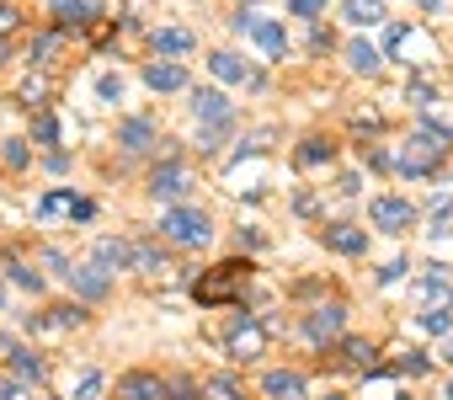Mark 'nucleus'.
Wrapping results in <instances>:
<instances>
[{
	"label": "nucleus",
	"instance_id": "28",
	"mask_svg": "<svg viewBox=\"0 0 453 400\" xmlns=\"http://www.w3.org/2000/svg\"><path fill=\"white\" fill-rule=\"evenodd\" d=\"M33 139H38L43 150H54V144H59V118H54L49 107H38V112H33Z\"/></svg>",
	"mask_w": 453,
	"mask_h": 400
},
{
	"label": "nucleus",
	"instance_id": "16",
	"mask_svg": "<svg viewBox=\"0 0 453 400\" xmlns=\"http://www.w3.org/2000/svg\"><path fill=\"white\" fill-rule=\"evenodd\" d=\"M336 352H342V363H347V368H363V373H384V363H379L373 342H363V336H342V342H336Z\"/></svg>",
	"mask_w": 453,
	"mask_h": 400
},
{
	"label": "nucleus",
	"instance_id": "26",
	"mask_svg": "<svg viewBox=\"0 0 453 400\" xmlns=\"http://www.w3.org/2000/svg\"><path fill=\"white\" fill-rule=\"evenodd\" d=\"M203 400H246V389H241L230 373H208V379H203Z\"/></svg>",
	"mask_w": 453,
	"mask_h": 400
},
{
	"label": "nucleus",
	"instance_id": "25",
	"mask_svg": "<svg viewBox=\"0 0 453 400\" xmlns=\"http://www.w3.org/2000/svg\"><path fill=\"white\" fill-rule=\"evenodd\" d=\"M150 43H155V54H160V59H176V54H192V33H181V27H160V33H155Z\"/></svg>",
	"mask_w": 453,
	"mask_h": 400
},
{
	"label": "nucleus",
	"instance_id": "1",
	"mask_svg": "<svg viewBox=\"0 0 453 400\" xmlns=\"http://www.w3.org/2000/svg\"><path fill=\"white\" fill-rule=\"evenodd\" d=\"M246 283H251V262H219V267H208V273L192 283V299H197L203 310H213V304L241 299Z\"/></svg>",
	"mask_w": 453,
	"mask_h": 400
},
{
	"label": "nucleus",
	"instance_id": "3",
	"mask_svg": "<svg viewBox=\"0 0 453 400\" xmlns=\"http://www.w3.org/2000/svg\"><path fill=\"white\" fill-rule=\"evenodd\" d=\"M342 326H347V304H342V299H331V304H315V310L299 320L304 342H315V347H331V342H342Z\"/></svg>",
	"mask_w": 453,
	"mask_h": 400
},
{
	"label": "nucleus",
	"instance_id": "49",
	"mask_svg": "<svg viewBox=\"0 0 453 400\" xmlns=\"http://www.w3.org/2000/svg\"><path fill=\"white\" fill-rule=\"evenodd\" d=\"M416 6H421V12H437V6H442V0H416Z\"/></svg>",
	"mask_w": 453,
	"mask_h": 400
},
{
	"label": "nucleus",
	"instance_id": "30",
	"mask_svg": "<svg viewBox=\"0 0 453 400\" xmlns=\"http://www.w3.org/2000/svg\"><path fill=\"white\" fill-rule=\"evenodd\" d=\"M6 273H12V283H17V288H27V294H43V273H33L22 257H6Z\"/></svg>",
	"mask_w": 453,
	"mask_h": 400
},
{
	"label": "nucleus",
	"instance_id": "53",
	"mask_svg": "<svg viewBox=\"0 0 453 400\" xmlns=\"http://www.w3.org/2000/svg\"><path fill=\"white\" fill-rule=\"evenodd\" d=\"M0 310H6V294H0Z\"/></svg>",
	"mask_w": 453,
	"mask_h": 400
},
{
	"label": "nucleus",
	"instance_id": "39",
	"mask_svg": "<svg viewBox=\"0 0 453 400\" xmlns=\"http://www.w3.org/2000/svg\"><path fill=\"white\" fill-rule=\"evenodd\" d=\"M288 12H294V17H304V22H320L326 0H288Z\"/></svg>",
	"mask_w": 453,
	"mask_h": 400
},
{
	"label": "nucleus",
	"instance_id": "31",
	"mask_svg": "<svg viewBox=\"0 0 453 400\" xmlns=\"http://www.w3.org/2000/svg\"><path fill=\"white\" fill-rule=\"evenodd\" d=\"M43 96H49V81H43V75H27V81L17 86V102H22L27 112H38V107H43Z\"/></svg>",
	"mask_w": 453,
	"mask_h": 400
},
{
	"label": "nucleus",
	"instance_id": "45",
	"mask_svg": "<svg viewBox=\"0 0 453 400\" xmlns=\"http://www.w3.org/2000/svg\"><path fill=\"white\" fill-rule=\"evenodd\" d=\"M0 400H27V389L17 379H0Z\"/></svg>",
	"mask_w": 453,
	"mask_h": 400
},
{
	"label": "nucleus",
	"instance_id": "17",
	"mask_svg": "<svg viewBox=\"0 0 453 400\" xmlns=\"http://www.w3.org/2000/svg\"><path fill=\"white\" fill-rule=\"evenodd\" d=\"M144 86L150 91H187V70L176 59H155V65H144Z\"/></svg>",
	"mask_w": 453,
	"mask_h": 400
},
{
	"label": "nucleus",
	"instance_id": "15",
	"mask_svg": "<svg viewBox=\"0 0 453 400\" xmlns=\"http://www.w3.org/2000/svg\"><path fill=\"white\" fill-rule=\"evenodd\" d=\"M336 257H363L368 251V230H357V225H326V235H320Z\"/></svg>",
	"mask_w": 453,
	"mask_h": 400
},
{
	"label": "nucleus",
	"instance_id": "19",
	"mask_svg": "<svg viewBox=\"0 0 453 400\" xmlns=\"http://www.w3.org/2000/svg\"><path fill=\"white\" fill-rule=\"evenodd\" d=\"M118 144H123L128 155H144V150L155 144V123H150V118H123V123H118Z\"/></svg>",
	"mask_w": 453,
	"mask_h": 400
},
{
	"label": "nucleus",
	"instance_id": "47",
	"mask_svg": "<svg viewBox=\"0 0 453 400\" xmlns=\"http://www.w3.org/2000/svg\"><path fill=\"white\" fill-rule=\"evenodd\" d=\"M357 187H363V181H357V176H336V192H342V197H352V192H357Z\"/></svg>",
	"mask_w": 453,
	"mask_h": 400
},
{
	"label": "nucleus",
	"instance_id": "41",
	"mask_svg": "<svg viewBox=\"0 0 453 400\" xmlns=\"http://www.w3.org/2000/svg\"><path fill=\"white\" fill-rule=\"evenodd\" d=\"M22 27V12L12 6V0H0V38H6V33H17Z\"/></svg>",
	"mask_w": 453,
	"mask_h": 400
},
{
	"label": "nucleus",
	"instance_id": "14",
	"mask_svg": "<svg viewBox=\"0 0 453 400\" xmlns=\"http://www.w3.org/2000/svg\"><path fill=\"white\" fill-rule=\"evenodd\" d=\"M96 22V6H91V0H59V6H54V27L70 38V33H86Z\"/></svg>",
	"mask_w": 453,
	"mask_h": 400
},
{
	"label": "nucleus",
	"instance_id": "8",
	"mask_svg": "<svg viewBox=\"0 0 453 400\" xmlns=\"http://www.w3.org/2000/svg\"><path fill=\"white\" fill-rule=\"evenodd\" d=\"M65 283H70V288H75L86 304H96V299H107V294H112V273H107L102 262H86V267H75Z\"/></svg>",
	"mask_w": 453,
	"mask_h": 400
},
{
	"label": "nucleus",
	"instance_id": "46",
	"mask_svg": "<svg viewBox=\"0 0 453 400\" xmlns=\"http://www.w3.org/2000/svg\"><path fill=\"white\" fill-rule=\"evenodd\" d=\"M310 43H315V54H326V49H331V43H336V38H331V33H326V27H320V22H315V38H310Z\"/></svg>",
	"mask_w": 453,
	"mask_h": 400
},
{
	"label": "nucleus",
	"instance_id": "51",
	"mask_svg": "<svg viewBox=\"0 0 453 400\" xmlns=\"http://www.w3.org/2000/svg\"><path fill=\"white\" fill-rule=\"evenodd\" d=\"M326 400H347V395H326Z\"/></svg>",
	"mask_w": 453,
	"mask_h": 400
},
{
	"label": "nucleus",
	"instance_id": "11",
	"mask_svg": "<svg viewBox=\"0 0 453 400\" xmlns=\"http://www.w3.org/2000/svg\"><path fill=\"white\" fill-rule=\"evenodd\" d=\"M208 70H213V75H219L224 86H257V81H262V75H257V70H251V65H246L241 54H230V49L208 54Z\"/></svg>",
	"mask_w": 453,
	"mask_h": 400
},
{
	"label": "nucleus",
	"instance_id": "24",
	"mask_svg": "<svg viewBox=\"0 0 453 400\" xmlns=\"http://www.w3.org/2000/svg\"><path fill=\"white\" fill-rule=\"evenodd\" d=\"M75 204H81V197H75L70 187H54V192H43V197H38V214H43V219H59V214H70V219H75Z\"/></svg>",
	"mask_w": 453,
	"mask_h": 400
},
{
	"label": "nucleus",
	"instance_id": "10",
	"mask_svg": "<svg viewBox=\"0 0 453 400\" xmlns=\"http://www.w3.org/2000/svg\"><path fill=\"white\" fill-rule=\"evenodd\" d=\"M267 59H283L288 54V27L278 22V17H251V33H246Z\"/></svg>",
	"mask_w": 453,
	"mask_h": 400
},
{
	"label": "nucleus",
	"instance_id": "23",
	"mask_svg": "<svg viewBox=\"0 0 453 400\" xmlns=\"http://www.w3.org/2000/svg\"><path fill=\"white\" fill-rule=\"evenodd\" d=\"M96 262L107 267V273H123V267H134V241H96Z\"/></svg>",
	"mask_w": 453,
	"mask_h": 400
},
{
	"label": "nucleus",
	"instance_id": "37",
	"mask_svg": "<svg viewBox=\"0 0 453 400\" xmlns=\"http://www.w3.org/2000/svg\"><path fill=\"white\" fill-rule=\"evenodd\" d=\"M96 395H102V373H96V368H86V373L75 379V400H96Z\"/></svg>",
	"mask_w": 453,
	"mask_h": 400
},
{
	"label": "nucleus",
	"instance_id": "54",
	"mask_svg": "<svg viewBox=\"0 0 453 400\" xmlns=\"http://www.w3.org/2000/svg\"><path fill=\"white\" fill-rule=\"evenodd\" d=\"M54 6H59V0H54Z\"/></svg>",
	"mask_w": 453,
	"mask_h": 400
},
{
	"label": "nucleus",
	"instance_id": "34",
	"mask_svg": "<svg viewBox=\"0 0 453 400\" xmlns=\"http://www.w3.org/2000/svg\"><path fill=\"white\" fill-rule=\"evenodd\" d=\"M0 160H6L12 171H27V160H33V150H27V139H6V144H0Z\"/></svg>",
	"mask_w": 453,
	"mask_h": 400
},
{
	"label": "nucleus",
	"instance_id": "40",
	"mask_svg": "<svg viewBox=\"0 0 453 400\" xmlns=\"http://www.w3.org/2000/svg\"><path fill=\"white\" fill-rule=\"evenodd\" d=\"M405 38H411V27L389 22V27H384V54H400V49H405Z\"/></svg>",
	"mask_w": 453,
	"mask_h": 400
},
{
	"label": "nucleus",
	"instance_id": "50",
	"mask_svg": "<svg viewBox=\"0 0 453 400\" xmlns=\"http://www.w3.org/2000/svg\"><path fill=\"white\" fill-rule=\"evenodd\" d=\"M448 363H453V336H448Z\"/></svg>",
	"mask_w": 453,
	"mask_h": 400
},
{
	"label": "nucleus",
	"instance_id": "4",
	"mask_svg": "<svg viewBox=\"0 0 453 400\" xmlns=\"http://www.w3.org/2000/svg\"><path fill=\"white\" fill-rule=\"evenodd\" d=\"M187 192H192V171H187L176 155H171V160H160V165L150 171V197H165V204L176 209Z\"/></svg>",
	"mask_w": 453,
	"mask_h": 400
},
{
	"label": "nucleus",
	"instance_id": "18",
	"mask_svg": "<svg viewBox=\"0 0 453 400\" xmlns=\"http://www.w3.org/2000/svg\"><path fill=\"white\" fill-rule=\"evenodd\" d=\"M342 54H347V70L352 75H379V65H384V49H373L368 38H352Z\"/></svg>",
	"mask_w": 453,
	"mask_h": 400
},
{
	"label": "nucleus",
	"instance_id": "29",
	"mask_svg": "<svg viewBox=\"0 0 453 400\" xmlns=\"http://www.w3.org/2000/svg\"><path fill=\"white\" fill-rule=\"evenodd\" d=\"M134 273H165V251L150 241H134Z\"/></svg>",
	"mask_w": 453,
	"mask_h": 400
},
{
	"label": "nucleus",
	"instance_id": "13",
	"mask_svg": "<svg viewBox=\"0 0 453 400\" xmlns=\"http://www.w3.org/2000/svg\"><path fill=\"white\" fill-rule=\"evenodd\" d=\"M262 395H267V400H304L310 384H304V373H294V368H273V373H262Z\"/></svg>",
	"mask_w": 453,
	"mask_h": 400
},
{
	"label": "nucleus",
	"instance_id": "5",
	"mask_svg": "<svg viewBox=\"0 0 453 400\" xmlns=\"http://www.w3.org/2000/svg\"><path fill=\"white\" fill-rule=\"evenodd\" d=\"M368 219H373V230H384V235H400V230H411L416 225V204H405V197H373L368 204Z\"/></svg>",
	"mask_w": 453,
	"mask_h": 400
},
{
	"label": "nucleus",
	"instance_id": "12",
	"mask_svg": "<svg viewBox=\"0 0 453 400\" xmlns=\"http://www.w3.org/2000/svg\"><path fill=\"white\" fill-rule=\"evenodd\" d=\"M187 107H192V118H197V123L235 118V112H230V96H224L219 86H192V102H187Z\"/></svg>",
	"mask_w": 453,
	"mask_h": 400
},
{
	"label": "nucleus",
	"instance_id": "42",
	"mask_svg": "<svg viewBox=\"0 0 453 400\" xmlns=\"http://www.w3.org/2000/svg\"><path fill=\"white\" fill-rule=\"evenodd\" d=\"M400 278H405V262H400V257H395V262H384V267H379V288H395V283H400Z\"/></svg>",
	"mask_w": 453,
	"mask_h": 400
},
{
	"label": "nucleus",
	"instance_id": "48",
	"mask_svg": "<svg viewBox=\"0 0 453 400\" xmlns=\"http://www.w3.org/2000/svg\"><path fill=\"white\" fill-rule=\"evenodd\" d=\"M0 65H12V43L6 38H0Z\"/></svg>",
	"mask_w": 453,
	"mask_h": 400
},
{
	"label": "nucleus",
	"instance_id": "33",
	"mask_svg": "<svg viewBox=\"0 0 453 400\" xmlns=\"http://www.w3.org/2000/svg\"><path fill=\"white\" fill-rule=\"evenodd\" d=\"M230 128H235V118H219V123H203V128H197V144H203V150H219V144H224V134H230Z\"/></svg>",
	"mask_w": 453,
	"mask_h": 400
},
{
	"label": "nucleus",
	"instance_id": "32",
	"mask_svg": "<svg viewBox=\"0 0 453 400\" xmlns=\"http://www.w3.org/2000/svg\"><path fill=\"white\" fill-rule=\"evenodd\" d=\"M86 320H91V310H86L81 299H75V304H54V310H49V326H86Z\"/></svg>",
	"mask_w": 453,
	"mask_h": 400
},
{
	"label": "nucleus",
	"instance_id": "9",
	"mask_svg": "<svg viewBox=\"0 0 453 400\" xmlns=\"http://www.w3.org/2000/svg\"><path fill=\"white\" fill-rule=\"evenodd\" d=\"M224 347H230V358L251 363V358H262V352H267V326H257V320H246V315H241V326L230 331V342H224Z\"/></svg>",
	"mask_w": 453,
	"mask_h": 400
},
{
	"label": "nucleus",
	"instance_id": "2",
	"mask_svg": "<svg viewBox=\"0 0 453 400\" xmlns=\"http://www.w3.org/2000/svg\"><path fill=\"white\" fill-rule=\"evenodd\" d=\"M160 235H165L171 246H187V251H203V246L213 241V219H208V209H192V204H176V209H165V214H160Z\"/></svg>",
	"mask_w": 453,
	"mask_h": 400
},
{
	"label": "nucleus",
	"instance_id": "21",
	"mask_svg": "<svg viewBox=\"0 0 453 400\" xmlns=\"http://www.w3.org/2000/svg\"><path fill=\"white\" fill-rule=\"evenodd\" d=\"M342 22H352V27H379V22H384V0H342Z\"/></svg>",
	"mask_w": 453,
	"mask_h": 400
},
{
	"label": "nucleus",
	"instance_id": "43",
	"mask_svg": "<svg viewBox=\"0 0 453 400\" xmlns=\"http://www.w3.org/2000/svg\"><path fill=\"white\" fill-rule=\"evenodd\" d=\"M363 160H368L373 171H389V165H395V155H389V150H373V144L363 150Z\"/></svg>",
	"mask_w": 453,
	"mask_h": 400
},
{
	"label": "nucleus",
	"instance_id": "6",
	"mask_svg": "<svg viewBox=\"0 0 453 400\" xmlns=\"http://www.w3.org/2000/svg\"><path fill=\"white\" fill-rule=\"evenodd\" d=\"M416 304L421 310H453V267L432 262L426 278H416Z\"/></svg>",
	"mask_w": 453,
	"mask_h": 400
},
{
	"label": "nucleus",
	"instance_id": "38",
	"mask_svg": "<svg viewBox=\"0 0 453 400\" xmlns=\"http://www.w3.org/2000/svg\"><path fill=\"white\" fill-rule=\"evenodd\" d=\"M96 96L118 107V102H123V75H102V81H96Z\"/></svg>",
	"mask_w": 453,
	"mask_h": 400
},
{
	"label": "nucleus",
	"instance_id": "44",
	"mask_svg": "<svg viewBox=\"0 0 453 400\" xmlns=\"http://www.w3.org/2000/svg\"><path fill=\"white\" fill-rule=\"evenodd\" d=\"M197 395H203V389H197L192 379H176V384H171V400H197Z\"/></svg>",
	"mask_w": 453,
	"mask_h": 400
},
{
	"label": "nucleus",
	"instance_id": "20",
	"mask_svg": "<svg viewBox=\"0 0 453 400\" xmlns=\"http://www.w3.org/2000/svg\"><path fill=\"white\" fill-rule=\"evenodd\" d=\"M59 43H65V33H59V27L33 33V43H27V65H33V70H49V65H54V54H59Z\"/></svg>",
	"mask_w": 453,
	"mask_h": 400
},
{
	"label": "nucleus",
	"instance_id": "35",
	"mask_svg": "<svg viewBox=\"0 0 453 400\" xmlns=\"http://www.w3.org/2000/svg\"><path fill=\"white\" fill-rule=\"evenodd\" d=\"M421 331H432V336H453L448 310H421Z\"/></svg>",
	"mask_w": 453,
	"mask_h": 400
},
{
	"label": "nucleus",
	"instance_id": "52",
	"mask_svg": "<svg viewBox=\"0 0 453 400\" xmlns=\"http://www.w3.org/2000/svg\"><path fill=\"white\" fill-rule=\"evenodd\" d=\"M448 400H453V379H448Z\"/></svg>",
	"mask_w": 453,
	"mask_h": 400
},
{
	"label": "nucleus",
	"instance_id": "36",
	"mask_svg": "<svg viewBox=\"0 0 453 400\" xmlns=\"http://www.w3.org/2000/svg\"><path fill=\"white\" fill-rule=\"evenodd\" d=\"M405 96H411L416 107H432V102H437V91H432V81H426V75H411V91H405Z\"/></svg>",
	"mask_w": 453,
	"mask_h": 400
},
{
	"label": "nucleus",
	"instance_id": "7",
	"mask_svg": "<svg viewBox=\"0 0 453 400\" xmlns=\"http://www.w3.org/2000/svg\"><path fill=\"white\" fill-rule=\"evenodd\" d=\"M118 400H171V379H160L155 368H128L118 379Z\"/></svg>",
	"mask_w": 453,
	"mask_h": 400
},
{
	"label": "nucleus",
	"instance_id": "22",
	"mask_svg": "<svg viewBox=\"0 0 453 400\" xmlns=\"http://www.w3.org/2000/svg\"><path fill=\"white\" fill-rule=\"evenodd\" d=\"M294 160H299V165H331V160H336V139H326V134H310V139L294 150Z\"/></svg>",
	"mask_w": 453,
	"mask_h": 400
},
{
	"label": "nucleus",
	"instance_id": "27",
	"mask_svg": "<svg viewBox=\"0 0 453 400\" xmlns=\"http://www.w3.org/2000/svg\"><path fill=\"white\" fill-rule=\"evenodd\" d=\"M12 373H17V379H33V384H38V379H43V358H38L33 347H12Z\"/></svg>",
	"mask_w": 453,
	"mask_h": 400
}]
</instances>
